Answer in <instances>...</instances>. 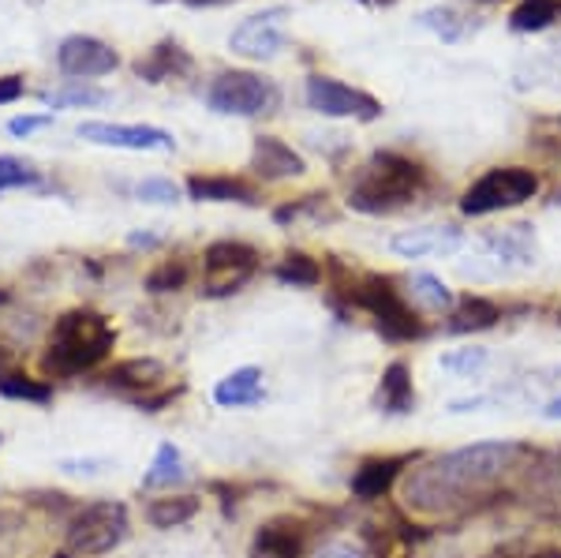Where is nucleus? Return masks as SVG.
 Wrapping results in <instances>:
<instances>
[{
    "label": "nucleus",
    "instance_id": "obj_47",
    "mask_svg": "<svg viewBox=\"0 0 561 558\" xmlns=\"http://www.w3.org/2000/svg\"><path fill=\"white\" fill-rule=\"evenodd\" d=\"M53 558H76V555H53Z\"/></svg>",
    "mask_w": 561,
    "mask_h": 558
},
{
    "label": "nucleus",
    "instance_id": "obj_33",
    "mask_svg": "<svg viewBox=\"0 0 561 558\" xmlns=\"http://www.w3.org/2000/svg\"><path fill=\"white\" fill-rule=\"evenodd\" d=\"M420 23H423V26H431L434 34H442L446 42H457L460 34L468 31L465 15L454 12V8H427V12L420 15Z\"/></svg>",
    "mask_w": 561,
    "mask_h": 558
},
{
    "label": "nucleus",
    "instance_id": "obj_3",
    "mask_svg": "<svg viewBox=\"0 0 561 558\" xmlns=\"http://www.w3.org/2000/svg\"><path fill=\"white\" fill-rule=\"evenodd\" d=\"M113 345H116V330L108 327L105 315L90 308L65 311L53 322L49 353L42 356V367L49 375H83L90 367L102 364L113 353Z\"/></svg>",
    "mask_w": 561,
    "mask_h": 558
},
{
    "label": "nucleus",
    "instance_id": "obj_19",
    "mask_svg": "<svg viewBox=\"0 0 561 558\" xmlns=\"http://www.w3.org/2000/svg\"><path fill=\"white\" fill-rule=\"evenodd\" d=\"M266 398V386H262V367H237L221 383L214 386V401L221 409H251Z\"/></svg>",
    "mask_w": 561,
    "mask_h": 558
},
{
    "label": "nucleus",
    "instance_id": "obj_28",
    "mask_svg": "<svg viewBox=\"0 0 561 558\" xmlns=\"http://www.w3.org/2000/svg\"><path fill=\"white\" fill-rule=\"evenodd\" d=\"M274 277L280 285H293V289H311V285L322 282V266L311 255H304V251H288L277 263Z\"/></svg>",
    "mask_w": 561,
    "mask_h": 558
},
{
    "label": "nucleus",
    "instance_id": "obj_13",
    "mask_svg": "<svg viewBox=\"0 0 561 558\" xmlns=\"http://www.w3.org/2000/svg\"><path fill=\"white\" fill-rule=\"evenodd\" d=\"M57 68L68 79H98L121 68V53L94 34H68L57 49Z\"/></svg>",
    "mask_w": 561,
    "mask_h": 558
},
{
    "label": "nucleus",
    "instance_id": "obj_21",
    "mask_svg": "<svg viewBox=\"0 0 561 558\" xmlns=\"http://www.w3.org/2000/svg\"><path fill=\"white\" fill-rule=\"evenodd\" d=\"M248 558H304V533L288 521H270L251 539Z\"/></svg>",
    "mask_w": 561,
    "mask_h": 558
},
{
    "label": "nucleus",
    "instance_id": "obj_30",
    "mask_svg": "<svg viewBox=\"0 0 561 558\" xmlns=\"http://www.w3.org/2000/svg\"><path fill=\"white\" fill-rule=\"evenodd\" d=\"M42 102L49 110H98L108 102V90L102 87H65V90H49L42 94Z\"/></svg>",
    "mask_w": 561,
    "mask_h": 558
},
{
    "label": "nucleus",
    "instance_id": "obj_1",
    "mask_svg": "<svg viewBox=\"0 0 561 558\" xmlns=\"http://www.w3.org/2000/svg\"><path fill=\"white\" fill-rule=\"evenodd\" d=\"M524 457L528 446L517 439H486V443L438 454L404 476V506L423 517L460 514L472 502H483L510 472H517Z\"/></svg>",
    "mask_w": 561,
    "mask_h": 558
},
{
    "label": "nucleus",
    "instance_id": "obj_44",
    "mask_svg": "<svg viewBox=\"0 0 561 558\" xmlns=\"http://www.w3.org/2000/svg\"><path fill=\"white\" fill-rule=\"evenodd\" d=\"M8 360H12V353H8L4 345H0V375H4V367H8Z\"/></svg>",
    "mask_w": 561,
    "mask_h": 558
},
{
    "label": "nucleus",
    "instance_id": "obj_15",
    "mask_svg": "<svg viewBox=\"0 0 561 558\" xmlns=\"http://www.w3.org/2000/svg\"><path fill=\"white\" fill-rule=\"evenodd\" d=\"M251 173L266 180V184H277V180L304 176L307 161L288 143H280L277 135H255V143H251Z\"/></svg>",
    "mask_w": 561,
    "mask_h": 558
},
{
    "label": "nucleus",
    "instance_id": "obj_38",
    "mask_svg": "<svg viewBox=\"0 0 561 558\" xmlns=\"http://www.w3.org/2000/svg\"><path fill=\"white\" fill-rule=\"evenodd\" d=\"M314 558H367V551H364L359 539H333V544L319 547V555Z\"/></svg>",
    "mask_w": 561,
    "mask_h": 558
},
{
    "label": "nucleus",
    "instance_id": "obj_20",
    "mask_svg": "<svg viewBox=\"0 0 561 558\" xmlns=\"http://www.w3.org/2000/svg\"><path fill=\"white\" fill-rule=\"evenodd\" d=\"M409 465V457H370L352 476V494L356 499H382V494L393 488V480L401 476V469Z\"/></svg>",
    "mask_w": 561,
    "mask_h": 558
},
{
    "label": "nucleus",
    "instance_id": "obj_42",
    "mask_svg": "<svg viewBox=\"0 0 561 558\" xmlns=\"http://www.w3.org/2000/svg\"><path fill=\"white\" fill-rule=\"evenodd\" d=\"M491 558H510V555H491ZM520 558H561V551H558V547H542V551H528Z\"/></svg>",
    "mask_w": 561,
    "mask_h": 558
},
{
    "label": "nucleus",
    "instance_id": "obj_32",
    "mask_svg": "<svg viewBox=\"0 0 561 558\" xmlns=\"http://www.w3.org/2000/svg\"><path fill=\"white\" fill-rule=\"evenodd\" d=\"M187 285V266L180 263V259H169V263L153 266L147 274V293L161 296V293H176Z\"/></svg>",
    "mask_w": 561,
    "mask_h": 558
},
{
    "label": "nucleus",
    "instance_id": "obj_48",
    "mask_svg": "<svg viewBox=\"0 0 561 558\" xmlns=\"http://www.w3.org/2000/svg\"><path fill=\"white\" fill-rule=\"evenodd\" d=\"M554 49H558V57H561V38H558V45H554Z\"/></svg>",
    "mask_w": 561,
    "mask_h": 558
},
{
    "label": "nucleus",
    "instance_id": "obj_40",
    "mask_svg": "<svg viewBox=\"0 0 561 558\" xmlns=\"http://www.w3.org/2000/svg\"><path fill=\"white\" fill-rule=\"evenodd\" d=\"M15 98H23V79L20 76H4V79H0V105L15 102Z\"/></svg>",
    "mask_w": 561,
    "mask_h": 558
},
{
    "label": "nucleus",
    "instance_id": "obj_10",
    "mask_svg": "<svg viewBox=\"0 0 561 558\" xmlns=\"http://www.w3.org/2000/svg\"><path fill=\"white\" fill-rule=\"evenodd\" d=\"M307 105L322 116H337V121H378L382 102L367 90H356L333 76H311L307 79Z\"/></svg>",
    "mask_w": 561,
    "mask_h": 558
},
{
    "label": "nucleus",
    "instance_id": "obj_27",
    "mask_svg": "<svg viewBox=\"0 0 561 558\" xmlns=\"http://www.w3.org/2000/svg\"><path fill=\"white\" fill-rule=\"evenodd\" d=\"M198 514L195 494H169V499H153L147 506V521L153 528H180Z\"/></svg>",
    "mask_w": 561,
    "mask_h": 558
},
{
    "label": "nucleus",
    "instance_id": "obj_43",
    "mask_svg": "<svg viewBox=\"0 0 561 558\" xmlns=\"http://www.w3.org/2000/svg\"><path fill=\"white\" fill-rule=\"evenodd\" d=\"M542 417H547V420H561V394H558L554 401H547V409H542Z\"/></svg>",
    "mask_w": 561,
    "mask_h": 558
},
{
    "label": "nucleus",
    "instance_id": "obj_36",
    "mask_svg": "<svg viewBox=\"0 0 561 558\" xmlns=\"http://www.w3.org/2000/svg\"><path fill=\"white\" fill-rule=\"evenodd\" d=\"M31 184H38V173L26 161L12 155L0 158V192H8V187H31Z\"/></svg>",
    "mask_w": 561,
    "mask_h": 558
},
{
    "label": "nucleus",
    "instance_id": "obj_22",
    "mask_svg": "<svg viewBox=\"0 0 561 558\" xmlns=\"http://www.w3.org/2000/svg\"><path fill=\"white\" fill-rule=\"evenodd\" d=\"M497 319H502V308H497L494 300L468 293V296H460V300L454 304L446 330H449V334H479V330L497 327Z\"/></svg>",
    "mask_w": 561,
    "mask_h": 558
},
{
    "label": "nucleus",
    "instance_id": "obj_34",
    "mask_svg": "<svg viewBox=\"0 0 561 558\" xmlns=\"http://www.w3.org/2000/svg\"><path fill=\"white\" fill-rule=\"evenodd\" d=\"M135 200L173 206V203H180V184H173V180H165V176H147L135 184Z\"/></svg>",
    "mask_w": 561,
    "mask_h": 558
},
{
    "label": "nucleus",
    "instance_id": "obj_49",
    "mask_svg": "<svg viewBox=\"0 0 561 558\" xmlns=\"http://www.w3.org/2000/svg\"><path fill=\"white\" fill-rule=\"evenodd\" d=\"M0 443H4V439H0Z\"/></svg>",
    "mask_w": 561,
    "mask_h": 558
},
{
    "label": "nucleus",
    "instance_id": "obj_31",
    "mask_svg": "<svg viewBox=\"0 0 561 558\" xmlns=\"http://www.w3.org/2000/svg\"><path fill=\"white\" fill-rule=\"evenodd\" d=\"M412 300H420L427 311H454L457 296L442 277L434 274H412Z\"/></svg>",
    "mask_w": 561,
    "mask_h": 558
},
{
    "label": "nucleus",
    "instance_id": "obj_23",
    "mask_svg": "<svg viewBox=\"0 0 561 558\" xmlns=\"http://www.w3.org/2000/svg\"><path fill=\"white\" fill-rule=\"evenodd\" d=\"M187 195L195 203H259L255 187L237 176H187Z\"/></svg>",
    "mask_w": 561,
    "mask_h": 558
},
{
    "label": "nucleus",
    "instance_id": "obj_35",
    "mask_svg": "<svg viewBox=\"0 0 561 558\" xmlns=\"http://www.w3.org/2000/svg\"><path fill=\"white\" fill-rule=\"evenodd\" d=\"M442 367L446 372H454V375H476V372H483L486 367V349H457V353H446L442 356Z\"/></svg>",
    "mask_w": 561,
    "mask_h": 558
},
{
    "label": "nucleus",
    "instance_id": "obj_4",
    "mask_svg": "<svg viewBox=\"0 0 561 558\" xmlns=\"http://www.w3.org/2000/svg\"><path fill=\"white\" fill-rule=\"evenodd\" d=\"M539 195V173L524 166H502L491 169L460 195V214L465 218H486V214H502L513 210V206L528 203Z\"/></svg>",
    "mask_w": 561,
    "mask_h": 558
},
{
    "label": "nucleus",
    "instance_id": "obj_24",
    "mask_svg": "<svg viewBox=\"0 0 561 558\" xmlns=\"http://www.w3.org/2000/svg\"><path fill=\"white\" fill-rule=\"evenodd\" d=\"M135 71H139L147 83H165V79H176V76H184V71H192V57H187L173 38H165L161 45H153L147 60H135Z\"/></svg>",
    "mask_w": 561,
    "mask_h": 558
},
{
    "label": "nucleus",
    "instance_id": "obj_17",
    "mask_svg": "<svg viewBox=\"0 0 561 558\" xmlns=\"http://www.w3.org/2000/svg\"><path fill=\"white\" fill-rule=\"evenodd\" d=\"M375 405L389 417H409L415 412V386H412V367L404 360H393V364L382 372V383H378Z\"/></svg>",
    "mask_w": 561,
    "mask_h": 558
},
{
    "label": "nucleus",
    "instance_id": "obj_26",
    "mask_svg": "<svg viewBox=\"0 0 561 558\" xmlns=\"http://www.w3.org/2000/svg\"><path fill=\"white\" fill-rule=\"evenodd\" d=\"M187 480V469H184V457L173 443H161L158 454H153V465L150 472L142 476V488L153 491V488H176V483Z\"/></svg>",
    "mask_w": 561,
    "mask_h": 558
},
{
    "label": "nucleus",
    "instance_id": "obj_18",
    "mask_svg": "<svg viewBox=\"0 0 561 558\" xmlns=\"http://www.w3.org/2000/svg\"><path fill=\"white\" fill-rule=\"evenodd\" d=\"M486 251L497 259V263L510 266H536L539 263V244L536 232L528 225H510V229H497L486 237Z\"/></svg>",
    "mask_w": 561,
    "mask_h": 558
},
{
    "label": "nucleus",
    "instance_id": "obj_16",
    "mask_svg": "<svg viewBox=\"0 0 561 558\" xmlns=\"http://www.w3.org/2000/svg\"><path fill=\"white\" fill-rule=\"evenodd\" d=\"M460 229L454 225H423V229H404L389 240V248L401 259H427V255H454L460 248Z\"/></svg>",
    "mask_w": 561,
    "mask_h": 558
},
{
    "label": "nucleus",
    "instance_id": "obj_7",
    "mask_svg": "<svg viewBox=\"0 0 561 558\" xmlns=\"http://www.w3.org/2000/svg\"><path fill=\"white\" fill-rule=\"evenodd\" d=\"M206 105L221 116H270L280 105V90L255 71H221L206 87Z\"/></svg>",
    "mask_w": 561,
    "mask_h": 558
},
{
    "label": "nucleus",
    "instance_id": "obj_9",
    "mask_svg": "<svg viewBox=\"0 0 561 558\" xmlns=\"http://www.w3.org/2000/svg\"><path fill=\"white\" fill-rule=\"evenodd\" d=\"M108 386L116 394H124L131 405L147 412H158L161 405H169L176 398L180 390H169L165 379H169V367L153 356H131V360H121V364L108 367Z\"/></svg>",
    "mask_w": 561,
    "mask_h": 558
},
{
    "label": "nucleus",
    "instance_id": "obj_25",
    "mask_svg": "<svg viewBox=\"0 0 561 558\" xmlns=\"http://www.w3.org/2000/svg\"><path fill=\"white\" fill-rule=\"evenodd\" d=\"M561 20V0H520L510 15V26L517 34H539Z\"/></svg>",
    "mask_w": 561,
    "mask_h": 558
},
{
    "label": "nucleus",
    "instance_id": "obj_39",
    "mask_svg": "<svg viewBox=\"0 0 561 558\" xmlns=\"http://www.w3.org/2000/svg\"><path fill=\"white\" fill-rule=\"evenodd\" d=\"M20 533H23V517L12 514V510H0V551H4V544H12Z\"/></svg>",
    "mask_w": 561,
    "mask_h": 558
},
{
    "label": "nucleus",
    "instance_id": "obj_37",
    "mask_svg": "<svg viewBox=\"0 0 561 558\" xmlns=\"http://www.w3.org/2000/svg\"><path fill=\"white\" fill-rule=\"evenodd\" d=\"M49 124H53V113H38V116H12V121H8V132H12L15 139H26V135H34V132L49 128Z\"/></svg>",
    "mask_w": 561,
    "mask_h": 558
},
{
    "label": "nucleus",
    "instance_id": "obj_46",
    "mask_svg": "<svg viewBox=\"0 0 561 558\" xmlns=\"http://www.w3.org/2000/svg\"><path fill=\"white\" fill-rule=\"evenodd\" d=\"M187 4H214V0H187Z\"/></svg>",
    "mask_w": 561,
    "mask_h": 558
},
{
    "label": "nucleus",
    "instance_id": "obj_8",
    "mask_svg": "<svg viewBox=\"0 0 561 558\" xmlns=\"http://www.w3.org/2000/svg\"><path fill=\"white\" fill-rule=\"evenodd\" d=\"M259 270V251L240 240H214L203 251V296H232L255 277Z\"/></svg>",
    "mask_w": 561,
    "mask_h": 558
},
{
    "label": "nucleus",
    "instance_id": "obj_12",
    "mask_svg": "<svg viewBox=\"0 0 561 558\" xmlns=\"http://www.w3.org/2000/svg\"><path fill=\"white\" fill-rule=\"evenodd\" d=\"M79 139L94 143V147H113V150H165V155L176 150L173 135L165 128H153V124L87 121V124H79Z\"/></svg>",
    "mask_w": 561,
    "mask_h": 558
},
{
    "label": "nucleus",
    "instance_id": "obj_2",
    "mask_svg": "<svg viewBox=\"0 0 561 558\" xmlns=\"http://www.w3.org/2000/svg\"><path fill=\"white\" fill-rule=\"evenodd\" d=\"M423 187H427V169L420 161L378 150L352 180L348 206L359 214H397L420 200Z\"/></svg>",
    "mask_w": 561,
    "mask_h": 558
},
{
    "label": "nucleus",
    "instance_id": "obj_11",
    "mask_svg": "<svg viewBox=\"0 0 561 558\" xmlns=\"http://www.w3.org/2000/svg\"><path fill=\"white\" fill-rule=\"evenodd\" d=\"M285 20L288 8H266L259 15H248L237 31L229 34V49L243 60H274L285 49Z\"/></svg>",
    "mask_w": 561,
    "mask_h": 558
},
{
    "label": "nucleus",
    "instance_id": "obj_45",
    "mask_svg": "<svg viewBox=\"0 0 561 558\" xmlns=\"http://www.w3.org/2000/svg\"><path fill=\"white\" fill-rule=\"evenodd\" d=\"M550 203H554V206H561V187H558V192H554V200H550Z\"/></svg>",
    "mask_w": 561,
    "mask_h": 558
},
{
    "label": "nucleus",
    "instance_id": "obj_29",
    "mask_svg": "<svg viewBox=\"0 0 561 558\" xmlns=\"http://www.w3.org/2000/svg\"><path fill=\"white\" fill-rule=\"evenodd\" d=\"M0 398L26 401V405H49L53 386L42 379H31V375H20V372H4L0 375Z\"/></svg>",
    "mask_w": 561,
    "mask_h": 558
},
{
    "label": "nucleus",
    "instance_id": "obj_6",
    "mask_svg": "<svg viewBox=\"0 0 561 558\" xmlns=\"http://www.w3.org/2000/svg\"><path fill=\"white\" fill-rule=\"evenodd\" d=\"M124 536H128V510L113 499H102V502H87V506L68 521L65 544L71 555L94 558V555L116 551V547L124 544Z\"/></svg>",
    "mask_w": 561,
    "mask_h": 558
},
{
    "label": "nucleus",
    "instance_id": "obj_41",
    "mask_svg": "<svg viewBox=\"0 0 561 558\" xmlns=\"http://www.w3.org/2000/svg\"><path fill=\"white\" fill-rule=\"evenodd\" d=\"M128 248H142V251L161 248V237H153V232H131V237H128Z\"/></svg>",
    "mask_w": 561,
    "mask_h": 558
},
{
    "label": "nucleus",
    "instance_id": "obj_14",
    "mask_svg": "<svg viewBox=\"0 0 561 558\" xmlns=\"http://www.w3.org/2000/svg\"><path fill=\"white\" fill-rule=\"evenodd\" d=\"M520 494L536 514L561 517V449L531 454L528 469H524Z\"/></svg>",
    "mask_w": 561,
    "mask_h": 558
},
{
    "label": "nucleus",
    "instance_id": "obj_5",
    "mask_svg": "<svg viewBox=\"0 0 561 558\" xmlns=\"http://www.w3.org/2000/svg\"><path fill=\"white\" fill-rule=\"evenodd\" d=\"M348 296H352L356 308H364L370 319L378 322L382 338H389V341H415V338L427 334V327L420 322V315L409 308V300H404L401 289H397L389 277L370 274L359 285H352Z\"/></svg>",
    "mask_w": 561,
    "mask_h": 558
}]
</instances>
